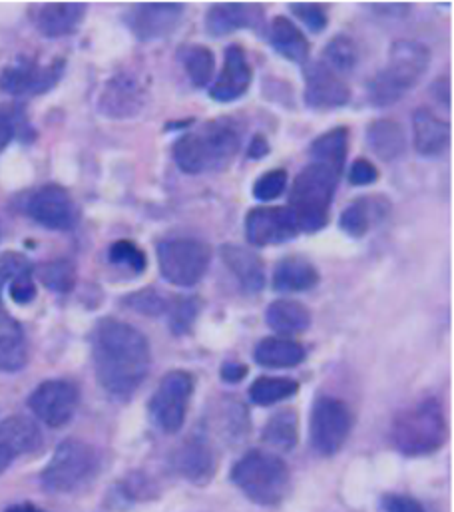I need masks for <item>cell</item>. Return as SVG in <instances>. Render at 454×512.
Masks as SVG:
<instances>
[{
  "instance_id": "1",
  "label": "cell",
  "mask_w": 454,
  "mask_h": 512,
  "mask_svg": "<svg viewBox=\"0 0 454 512\" xmlns=\"http://www.w3.org/2000/svg\"><path fill=\"white\" fill-rule=\"evenodd\" d=\"M92 359L100 385L118 399H128L148 377L150 345L132 325L102 319L92 333Z\"/></svg>"
},
{
  "instance_id": "2",
  "label": "cell",
  "mask_w": 454,
  "mask_h": 512,
  "mask_svg": "<svg viewBox=\"0 0 454 512\" xmlns=\"http://www.w3.org/2000/svg\"><path fill=\"white\" fill-rule=\"evenodd\" d=\"M243 122L218 118L184 134L174 144V160L186 174L222 170L237 156L243 140Z\"/></svg>"
},
{
  "instance_id": "3",
  "label": "cell",
  "mask_w": 454,
  "mask_h": 512,
  "mask_svg": "<svg viewBox=\"0 0 454 512\" xmlns=\"http://www.w3.org/2000/svg\"><path fill=\"white\" fill-rule=\"evenodd\" d=\"M431 66V50L419 40H397L389 50V62L369 80V100L379 106L399 102L415 88Z\"/></svg>"
},
{
  "instance_id": "4",
  "label": "cell",
  "mask_w": 454,
  "mask_h": 512,
  "mask_svg": "<svg viewBox=\"0 0 454 512\" xmlns=\"http://www.w3.org/2000/svg\"><path fill=\"white\" fill-rule=\"evenodd\" d=\"M339 178L341 174L317 162L307 164L299 172L293 182L287 208L299 232L313 234L327 226Z\"/></svg>"
},
{
  "instance_id": "5",
  "label": "cell",
  "mask_w": 454,
  "mask_h": 512,
  "mask_svg": "<svg viewBox=\"0 0 454 512\" xmlns=\"http://www.w3.org/2000/svg\"><path fill=\"white\" fill-rule=\"evenodd\" d=\"M231 481L249 501L261 507H275L287 497L291 477L277 455L255 449L233 465Z\"/></svg>"
},
{
  "instance_id": "6",
  "label": "cell",
  "mask_w": 454,
  "mask_h": 512,
  "mask_svg": "<svg viewBox=\"0 0 454 512\" xmlns=\"http://www.w3.org/2000/svg\"><path fill=\"white\" fill-rule=\"evenodd\" d=\"M447 421L437 399H425L401 411L393 423V443L407 457L431 455L445 443Z\"/></svg>"
},
{
  "instance_id": "7",
  "label": "cell",
  "mask_w": 454,
  "mask_h": 512,
  "mask_svg": "<svg viewBox=\"0 0 454 512\" xmlns=\"http://www.w3.org/2000/svg\"><path fill=\"white\" fill-rule=\"evenodd\" d=\"M98 467L96 451L78 439H66L42 471V485L50 493H70L86 483Z\"/></svg>"
},
{
  "instance_id": "8",
  "label": "cell",
  "mask_w": 454,
  "mask_h": 512,
  "mask_svg": "<svg viewBox=\"0 0 454 512\" xmlns=\"http://www.w3.org/2000/svg\"><path fill=\"white\" fill-rule=\"evenodd\" d=\"M158 263L166 281L192 287L202 281L212 263V250L196 238H174L158 246Z\"/></svg>"
},
{
  "instance_id": "9",
  "label": "cell",
  "mask_w": 454,
  "mask_h": 512,
  "mask_svg": "<svg viewBox=\"0 0 454 512\" xmlns=\"http://www.w3.org/2000/svg\"><path fill=\"white\" fill-rule=\"evenodd\" d=\"M353 427L349 407L335 397H321L309 419V441L315 453L331 457L341 451Z\"/></svg>"
},
{
  "instance_id": "10",
  "label": "cell",
  "mask_w": 454,
  "mask_h": 512,
  "mask_svg": "<svg viewBox=\"0 0 454 512\" xmlns=\"http://www.w3.org/2000/svg\"><path fill=\"white\" fill-rule=\"evenodd\" d=\"M194 393V377L188 371H170L160 381L150 401V413L166 433H178L186 423L188 405Z\"/></svg>"
},
{
  "instance_id": "11",
  "label": "cell",
  "mask_w": 454,
  "mask_h": 512,
  "mask_svg": "<svg viewBox=\"0 0 454 512\" xmlns=\"http://www.w3.org/2000/svg\"><path fill=\"white\" fill-rule=\"evenodd\" d=\"M64 60L38 64L34 58H18L0 74V88L10 96H36L48 92L62 76Z\"/></svg>"
},
{
  "instance_id": "12",
  "label": "cell",
  "mask_w": 454,
  "mask_h": 512,
  "mask_svg": "<svg viewBox=\"0 0 454 512\" xmlns=\"http://www.w3.org/2000/svg\"><path fill=\"white\" fill-rule=\"evenodd\" d=\"M78 389L70 381L50 379L40 383L28 397L30 411L48 427H64L76 413Z\"/></svg>"
},
{
  "instance_id": "13",
  "label": "cell",
  "mask_w": 454,
  "mask_h": 512,
  "mask_svg": "<svg viewBox=\"0 0 454 512\" xmlns=\"http://www.w3.org/2000/svg\"><path fill=\"white\" fill-rule=\"evenodd\" d=\"M26 214L40 226L56 232L74 230L78 224V208L70 194L56 186L38 188L26 204Z\"/></svg>"
},
{
  "instance_id": "14",
  "label": "cell",
  "mask_w": 454,
  "mask_h": 512,
  "mask_svg": "<svg viewBox=\"0 0 454 512\" xmlns=\"http://www.w3.org/2000/svg\"><path fill=\"white\" fill-rule=\"evenodd\" d=\"M297 234L299 228L287 208H253L245 216V238L251 246L285 244Z\"/></svg>"
},
{
  "instance_id": "15",
  "label": "cell",
  "mask_w": 454,
  "mask_h": 512,
  "mask_svg": "<svg viewBox=\"0 0 454 512\" xmlns=\"http://www.w3.org/2000/svg\"><path fill=\"white\" fill-rule=\"evenodd\" d=\"M351 88L341 74L321 60L305 68V102L315 110H331L349 104Z\"/></svg>"
},
{
  "instance_id": "16",
  "label": "cell",
  "mask_w": 454,
  "mask_h": 512,
  "mask_svg": "<svg viewBox=\"0 0 454 512\" xmlns=\"http://www.w3.org/2000/svg\"><path fill=\"white\" fill-rule=\"evenodd\" d=\"M184 14L182 4L172 2H152L138 4L128 14V26L140 40H156L170 34Z\"/></svg>"
},
{
  "instance_id": "17",
  "label": "cell",
  "mask_w": 454,
  "mask_h": 512,
  "mask_svg": "<svg viewBox=\"0 0 454 512\" xmlns=\"http://www.w3.org/2000/svg\"><path fill=\"white\" fill-rule=\"evenodd\" d=\"M251 76L253 72L245 50L239 44H231L226 48L224 66L210 88V96L218 102H233L249 90Z\"/></svg>"
},
{
  "instance_id": "18",
  "label": "cell",
  "mask_w": 454,
  "mask_h": 512,
  "mask_svg": "<svg viewBox=\"0 0 454 512\" xmlns=\"http://www.w3.org/2000/svg\"><path fill=\"white\" fill-rule=\"evenodd\" d=\"M263 8L259 4L227 2L214 4L206 14V30L212 36H226L233 30H263Z\"/></svg>"
},
{
  "instance_id": "19",
  "label": "cell",
  "mask_w": 454,
  "mask_h": 512,
  "mask_svg": "<svg viewBox=\"0 0 454 512\" xmlns=\"http://www.w3.org/2000/svg\"><path fill=\"white\" fill-rule=\"evenodd\" d=\"M144 104V90L130 74H120L106 84L100 106L106 116L128 118L136 116Z\"/></svg>"
},
{
  "instance_id": "20",
  "label": "cell",
  "mask_w": 454,
  "mask_h": 512,
  "mask_svg": "<svg viewBox=\"0 0 454 512\" xmlns=\"http://www.w3.org/2000/svg\"><path fill=\"white\" fill-rule=\"evenodd\" d=\"M451 140V126L439 118L431 108H417L413 114V142L415 150L425 156H441Z\"/></svg>"
},
{
  "instance_id": "21",
  "label": "cell",
  "mask_w": 454,
  "mask_h": 512,
  "mask_svg": "<svg viewBox=\"0 0 454 512\" xmlns=\"http://www.w3.org/2000/svg\"><path fill=\"white\" fill-rule=\"evenodd\" d=\"M391 212V204L381 196H367L351 202L341 218V230L351 238H363L375 224H381Z\"/></svg>"
},
{
  "instance_id": "22",
  "label": "cell",
  "mask_w": 454,
  "mask_h": 512,
  "mask_svg": "<svg viewBox=\"0 0 454 512\" xmlns=\"http://www.w3.org/2000/svg\"><path fill=\"white\" fill-rule=\"evenodd\" d=\"M86 6L74 4V2H54L44 4L38 8L36 14V26L46 38H60L72 34L82 18H84Z\"/></svg>"
},
{
  "instance_id": "23",
  "label": "cell",
  "mask_w": 454,
  "mask_h": 512,
  "mask_svg": "<svg viewBox=\"0 0 454 512\" xmlns=\"http://www.w3.org/2000/svg\"><path fill=\"white\" fill-rule=\"evenodd\" d=\"M222 259L227 265V269L237 277L241 287L249 293H257L265 285V267L263 261L257 254L249 252L247 248L227 244L222 250Z\"/></svg>"
},
{
  "instance_id": "24",
  "label": "cell",
  "mask_w": 454,
  "mask_h": 512,
  "mask_svg": "<svg viewBox=\"0 0 454 512\" xmlns=\"http://www.w3.org/2000/svg\"><path fill=\"white\" fill-rule=\"evenodd\" d=\"M176 467L192 483L206 485L214 475L216 457H214V451L210 449V445H206L200 439H192L178 451Z\"/></svg>"
},
{
  "instance_id": "25",
  "label": "cell",
  "mask_w": 454,
  "mask_h": 512,
  "mask_svg": "<svg viewBox=\"0 0 454 512\" xmlns=\"http://www.w3.org/2000/svg\"><path fill=\"white\" fill-rule=\"evenodd\" d=\"M367 144L383 162H393L407 150V136L395 120H375L367 130Z\"/></svg>"
},
{
  "instance_id": "26",
  "label": "cell",
  "mask_w": 454,
  "mask_h": 512,
  "mask_svg": "<svg viewBox=\"0 0 454 512\" xmlns=\"http://www.w3.org/2000/svg\"><path fill=\"white\" fill-rule=\"evenodd\" d=\"M273 48L287 60L303 64L309 58V42L297 24L287 16H275L269 26Z\"/></svg>"
},
{
  "instance_id": "27",
  "label": "cell",
  "mask_w": 454,
  "mask_h": 512,
  "mask_svg": "<svg viewBox=\"0 0 454 512\" xmlns=\"http://www.w3.org/2000/svg\"><path fill=\"white\" fill-rule=\"evenodd\" d=\"M319 283V273L305 257L289 256L281 259L273 271L275 291H307Z\"/></svg>"
},
{
  "instance_id": "28",
  "label": "cell",
  "mask_w": 454,
  "mask_h": 512,
  "mask_svg": "<svg viewBox=\"0 0 454 512\" xmlns=\"http://www.w3.org/2000/svg\"><path fill=\"white\" fill-rule=\"evenodd\" d=\"M253 357L261 367L287 369L305 361V347L293 339L267 337L257 343Z\"/></svg>"
},
{
  "instance_id": "29",
  "label": "cell",
  "mask_w": 454,
  "mask_h": 512,
  "mask_svg": "<svg viewBox=\"0 0 454 512\" xmlns=\"http://www.w3.org/2000/svg\"><path fill=\"white\" fill-rule=\"evenodd\" d=\"M347 152H349V130L347 128H333V130L321 134L309 148L311 162L323 164L341 176L345 170Z\"/></svg>"
},
{
  "instance_id": "30",
  "label": "cell",
  "mask_w": 454,
  "mask_h": 512,
  "mask_svg": "<svg viewBox=\"0 0 454 512\" xmlns=\"http://www.w3.org/2000/svg\"><path fill=\"white\" fill-rule=\"evenodd\" d=\"M40 441V431L28 417L14 415L0 423V445L6 447L14 457L38 449Z\"/></svg>"
},
{
  "instance_id": "31",
  "label": "cell",
  "mask_w": 454,
  "mask_h": 512,
  "mask_svg": "<svg viewBox=\"0 0 454 512\" xmlns=\"http://www.w3.org/2000/svg\"><path fill=\"white\" fill-rule=\"evenodd\" d=\"M265 319L267 325L281 335H295L311 325L309 309L303 303L291 299L273 301L265 313Z\"/></svg>"
},
{
  "instance_id": "32",
  "label": "cell",
  "mask_w": 454,
  "mask_h": 512,
  "mask_svg": "<svg viewBox=\"0 0 454 512\" xmlns=\"http://www.w3.org/2000/svg\"><path fill=\"white\" fill-rule=\"evenodd\" d=\"M26 363V341L22 327L0 311V371H18Z\"/></svg>"
},
{
  "instance_id": "33",
  "label": "cell",
  "mask_w": 454,
  "mask_h": 512,
  "mask_svg": "<svg viewBox=\"0 0 454 512\" xmlns=\"http://www.w3.org/2000/svg\"><path fill=\"white\" fill-rule=\"evenodd\" d=\"M263 441L279 451H291L297 445L299 439V423H297V413L293 409H283L275 413L265 429H263Z\"/></svg>"
},
{
  "instance_id": "34",
  "label": "cell",
  "mask_w": 454,
  "mask_h": 512,
  "mask_svg": "<svg viewBox=\"0 0 454 512\" xmlns=\"http://www.w3.org/2000/svg\"><path fill=\"white\" fill-rule=\"evenodd\" d=\"M178 56L190 80L194 82V86L204 88L212 82V76L216 70V56L208 46L190 44V46H184Z\"/></svg>"
},
{
  "instance_id": "35",
  "label": "cell",
  "mask_w": 454,
  "mask_h": 512,
  "mask_svg": "<svg viewBox=\"0 0 454 512\" xmlns=\"http://www.w3.org/2000/svg\"><path fill=\"white\" fill-rule=\"evenodd\" d=\"M299 391V383L289 377H259L249 387L251 403L259 407H271L283 399L293 397Z\"/></svg>"
},
{
  "instance_id": "36",
  "label": "cell",
  "mask_w": 454,
  "mask_h": 512,
  "mask_svg": "<svg viewBox=\"0 0 454 512\" xmlns=\"http://www.w3.org/2000/svg\"><path fill=\"white\" fill-rule=\"evenodd\" d=\"M321 62L327 64L337 74L351 72L357 66V62H359V48H357V44H355V40L351 36L337 34L325 46Z\"/></svg>"
},
{
  "instance_id": "37",
  "label": "cell",
  "mask_w": 454,
  "mask_h": 512,
  "mask_svg": "<svg viewBox=\"0 0 454 512\" xmlns=\"http://www.w3.org/2000/svg\"><path fill=\"white\" fill-rule=\"evenodd\" d=\"M34 271L40 283L56 293H68L76 285V267L68 259H54V261L40 263Z\"/></svg>"
},
{
  "instance_id": "38",
  "label": "cell",
  "mask_w": 454,
  "mask_h": 512,
  "mask_svg": "<svg viewBox=\"0 0 454 512\" xmlns=\"http://www.w3.org/2000/svg\"><path fill=\"white\" fill-rule=\"evenodd\" d=\"M108 257L114 265H120L132 273H142L148 265L146 254L130 240H118L110 246Z\"/></svg>"
},
{
  "instance_id": "39",
  "label": "cell",
  "mask_w": 454,
  "mask_h": 512,
  "mask_svg": "<svg viewBox=\"0 0 454 512\" xmlns=\"http://www.w3.org/2000/svg\"><path fill=\"white\" fill-rule=\"evenodd\" d=\"M170 327L176 335H184L192 329L198 311H200V301L196 297H178L170 303Z\"/></svg>"
},
{
  "instance_id": "40",
  "label": "cell",
  "mask_w": 454,
  "mask_h": 512,
  "mask_svg": "<svg viewBox=\"0 0 454 512\" xmlns=\"http://www.w3.org/2000/svg\"><path fill=\"white\" fill-rule=\"evenodd\" d=\"M126 305L132 307L138 313L156 317V315H162V313L168 311L170 301L162 293H158L156 289H144V291L128 295L126 297Z\"/></svg>"
},
{
  "instance_id": "41",
  "label": "cell",
  "mask_w": 454,
  "mask_h": 512,
  "mask_svg": "<svg viewBox=\"0 0 454 512\" xmlns=\"http://www.w3.org/2000/svg\"><path fill=\"white\" fill-rule=\"evenodd\" d=\"M285 188H287V172L271 170L255 182L253 196L261 202H271V200H277L285 192Z\"/></svg>"
},
{
  "instance_id": "42",
  "label": "cell",
  "mask_w": 454,
  "mask_h": 512,
  "mask_svg": "<svg viewBox=\"0 0 454 512\" xmlns=\"http://www.w3.org/2000/svg\"><path fill=\"white\" fill-rule=\"evenodd\" d=\"M24 118H22V110L16 106H4L0 108V152H4V148L10 144V140L18 134L24 132Z\"/></svg>"
},
{
  "instance_id": "43",
  "label": "cell",
  "mask_w": 454,
  "mask_h": 512,
  "mask_svg": "<svg viewBox=\"0 0 454 512\" xmlns=\"http://www.w3.org/2000/svg\"><path fill=\"white\" fill-rule=\"evenodd\" d=\"M32 269L28 259L16 252H6L0 256V297L4 287H8L20 273Z\"/></svg>"
},
{
  "instance_id": "44",
  "label": "cell",
  "mask_w": 454,
  "mask_h": 512,
  "mask_svg": "<svg viewBox=\"0 0 454 512\" xmlns=\"http://www.w3.org/2000/svg\"><path fill=\"white\" fill-rule=\"evenodd\" d=\"M289 10L305 22L311 32H323L327 26V12L321 4H291Z\"/></svg>"
},
{
  "instance_id": "45",
  "label": "cell",
  "mask_w": 454,
  "mask_h": 512,
  "mask_svg": "<svg viewBox=\"0 0 454 512\" xmlns=\"http://www.w3.org/2000/svg\"><path fill=\"white\" fill-rule=\"evenodd\" d=\"M8 293H10V299L18 305H26L30 303L34 297H36V285H34V279H32V269L20 273L10 285H8Z\"/></svg>"
},
{
  "instance_id": "46",
  "label": "cell",
  "mask_w": 454,
  "mask_h": 512,
  "mask_svg": "<svg viewBox=\"0 0 454 512\" xmlns=\"http://www.w3.org/2000/svg\"><path fill=\"white\" fill-rule=\"evenodd\" d=\"M379 180V170L375 168L373 162L359 158L353 162L351 170H349V182L353 186H371Z\"/></svg>"
},
{
  "instance_id": "47",
  "label": "cell",
  "mask_w": 454,
  "mask_h": 512,
  "mask_svg": "<svg viewBox=\"0 0 454 512\" xmlns=\"http://www.w3.org/2000/svg\"><path fill=\"white\" fill-rule=\"evenodd\" d=\"M381 507L383 512H427L417 499L407 495H389L383 499Z\"/></svg>"
},
{
  "instance_id": "48",
  "label": "cell",
  "mask_w": 454,
  "mask_h": 512,
  "mask_svg": "<svg viewBox=\"0 0 454 512\" xmlns=\"http://www.w3.org/2000/svg\"><path fill=\"white\" fill-rule=\"evenodd\" d=\"M247 375V367L239 365V363H226L222 369V377L229 383H237Z\"/></svg>"
},
{
  "instance_id": "49",
  "label": "cell",
  "mask_w": 454,
  "mask_h": 512,
  "mask_svg": "<svg viewBox=\"0 0 454 512\" xmlns=\"http://www.w3.org/2000/svg\"><path fill=\"white\" fill-rule=\"evenodd\" d=\"M269 152V144L261 138V136H255L253 140H251V146H249V156L251 158H261V156H265Z\"/></svg>"
},
{
  "instance_id": "50",
  "label": "cell",
  "mask_w": 454,
  "mask_h": 512,
  "mask_svg": "<svg viewBox=\"0 0 454 512\" xmlns=\"http://www.w3.org/2000/svg\"><path fill=\"white\" fill-rule=\"evenodd\" d=\"M12 459H14V455H12L6 447L0 445V473H4V471L8 469V465L12 463Z\"/></svg>"
},
{
  "instance_id": "51",
  "label": "cell",
  "mask_w": 454,
  "mask_h": 512,
  "mask_svg": "<svg viewBox=\"0 0 454 512\" xmlns=\"http://www.w3.org/2000/svg\"><path fill=\"white\" fill-rule=\"evenodd\" d=\"M6 512H42L40 509H36V507H32V505H18V507H12V509H8Z\"/></svg>"
}]
</instances>
